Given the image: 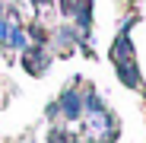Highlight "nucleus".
<instances>
[{"label":"nucleus","mask_w":146,"mask_h":143,"mask_svg":"<svg viewBox=\"0 0 146 143\" xmlns=\"http://www.w3.org/2000/svg\"><path fill=\"white\" fill-rule=\"evenodd\" d=\"M57 108H64V114L70 118V121H73V118H80V111H83L80 99H76L73 92H64V99H60V105H57Z\"/></svg>","instance_id":"f257e3e1"},{"label":"nucleus","mask_w":146,"mask_h":143,"mask_svg":"<svg viewBox=\"0 0 146 143\" xmlns=\"http://www.w3.org/2000/svg\"><path fill=\"white\" fill-rule=\"evenodd\" d=\"M32 3H51V0H32Z\"/></svg>","instance_id":"f03ea898"}]
</instances>
